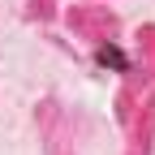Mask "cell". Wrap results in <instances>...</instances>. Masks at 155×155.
<instances>
[{
	"label": "cell",
	"mask_w": 155,
	"mask_h": 155,
	"mask_svg": "<svg viewBox=\"0 0 155 155\" xmlns=\"http://www.w3.org/2000/svg\"><path fill=\"white\" fill-rule=\"evenodd\" d=\"M95 61H99L104 69H129V61H125L121 48H99V52H95Z\"/></svg>",
	"instance_id": "6da1fadb"
}]
</instances>
